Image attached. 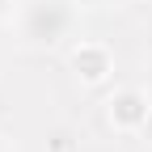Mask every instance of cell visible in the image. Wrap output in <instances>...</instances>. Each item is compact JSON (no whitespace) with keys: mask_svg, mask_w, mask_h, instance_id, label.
I'll use <instances>...</instances> for the list:
<instances>
[{"mask_svg":"<svg viewBox=\"0 0 152 152\" xmlns=\"http://www.w3.org/2000/svg\"><path fill=\"white\" fill-rule=\"evenodd\" d=\"M76 4H102V0H76Z\"/></svg>","mask_w":152,"mask_h":152,"instance_id":"6","label":"cell"},{"mask_svg":"<svg viewBox=\"0 0 152 152\" xmlns=\"http://www.w3.org/2000/svg\"><path fill=\"white\" fill-rule=\"evenodd\" d=\"M72 72L80 76L85 85H102L114 72V55L106 42H76L72 47Z\"/></svg>","mask_w":152,"mask_h":152,"instance_id":"3","label":"cell"},{"mask_svg":"<svg viewBox=\"0 0 152 152\" xmlns=\"http://www.w3.org/2000/svg\"><path fill=\"white\" fill-rule=\"evenodd\" d=\"M144 89H148V93H152V64H148V80H144Z\"/></svg>","mask_w":152,"mask_h":152,"instance_id":"5","label":"cell"},{"mask_svg":"<svg viewBox=\"0 0 152 152\" xmlns=\"http://www.w3.org/2000/svg\"><path fill=\"white\" fill-rule=\"evenodd\" d=\"M13 21H17V38L30 51H55L72 38L76 0H21Z\"/></svg>","mask_w":152,"mask_h":152,"instance_id":"1","label":"cell"},{"mask_svg":"<svg viewBox=\"0 0 152 152\" xmlns=\"http://www.w3.org/2000/svg\"><path fill=\"white\" fill-rule=\"evenodd\" d=\"M110 110V127L123 131V135H140V131L148 127V114H152V93L148 89H123L114 93V97L106 102Z\"/></svg>","mask_w":152,"mask_h":152,"instance_id":"2","label":"cell"},{"mask_svg":"<svg viewBox=\"0 0 152 152\" xmlns=\"http://www.w3.org/2000/svg\"><path fill=\"white\" fill-rule=\"evenodd\" d=\"M17 4H21V0H0V26L17 17Z\"/></svg>","mask_w":152,"mask_h":152,"instance_id":"4","label":"cell"},{"mask_svg":"<svg viewBox=\"0 0 152 152\" xmlns=\"http://www.w3.org/2000/svg\"><path fill=\"white\" fill-rule=\"evenodd\" d=\"M0 152H9V148H4V144H0Z\"/></svg>","mask_w":152,"mask_h":152,"instance_id":"7","label":"cell"}]
</instances>
